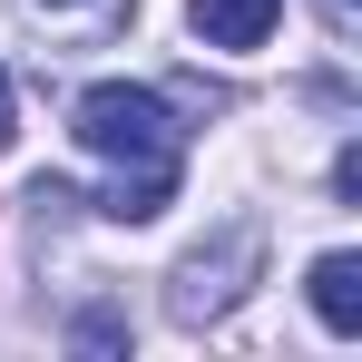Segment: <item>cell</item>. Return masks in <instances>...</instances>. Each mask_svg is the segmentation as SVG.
<instances>
[{
  "label": "cell",
  "mask_w": 362,
  "mask_h": 362,
  "mask_svg": "<svg viewBox=\"0 0 362 362\" xmlns=\"http://www.w3.org/2000/svg\"><path fill=\"white\" fill-rule=\"evenodd\" d=\"M69 137H78L98 167H118V186H108V216H118V226H147V216L177 206L186 127H177V108H167L147 78H98V88H78Z\"/></svg>",
  "instance_id": "6da1fadb"
},
{
  "label": "cell",
  "mask_w": 362,
  "mask_h": 362,
  "mask_svg": "<svg viewBox=\"0 0 362 362\" xmlns=\"http://www.w3.org/2000/svg\"><path fill=\"white\" fill-rule=\"evenodd\" d=\"M245 274H255V226H235V235L216 245V255H186L177 264V323H206V313H226V303L245 294Z\"/></svg>",
  "instance_id": "7a4b0ae2"
},
{
  "label": "cell",
  "mask_w": 362,
  "mask_h": 362,
  "mask_svg": "<svg viewBox=\"0 0 362 362\" xmlns=\"http://www.w3.org/2000/svg\"><path fill=\"white\" fill-rule=\"evenodd\" d=\"M49 40H69V49H98V40H118L127 20H137V0H20Z\"/></svg>",
  "instance_id": "3957f363"
},
{
  "label": "cell",
  "mask_w": 362,
  "mask_h": 362,
  "mask_svg": "<svg viewBox=\"0 0 362 362\" xmlns=\"http://www.w3.org/2000/svg\"><path fill=\"white\" fill-rule=\"evenodd\" d=\"M186 10H196L206 49H264V40H274V10H284V0H186Z\"/></svg>",
  "instance_id": "277c9868"
},
{
  "label": "cell",
  "mask_w": 362,
  "mask_h": 362,
  "mask_svg": "<svg viewBox=\"0 0 362 362\" xmlns=\"http://www.w3.org/2000/svg\"><path fill=\"white\" fill-rule=\"evenodd\" d=\"M313 313H323V333H362V255H323L313 264Z\"/></svg>",
  "instance_id": "5b68a950"
},
{
  "label": "cell",
  "mask_w": 362,
  "mask_h": 362,
  "mask_svg": "<svg viewBox=\"0 0 362 362\" xmlns=\"http://www.w3.org/2000/svg\"><path fill=\"white\" fill-rule=\"evenodd\" d=\"M323 30L333 40H362V0H323Z\"/></svg>",
  "instance_id": "8992f818"
},
{
  "label": "cell",
  "mask_w": 362,
  "mask_h": 362,
  "mask_svg": "<svg viewBox=\"0 0 362 362\" xmlns=\"http://www.w3.org/2000/svg\"><path fill=\"white\" fill-rule=\"evenodd\" d=\"M10 127H20V108H10V69H0V147H10Z\"/></svg>",
  "instance_id": "52a82bcc"
}]
</instances>
